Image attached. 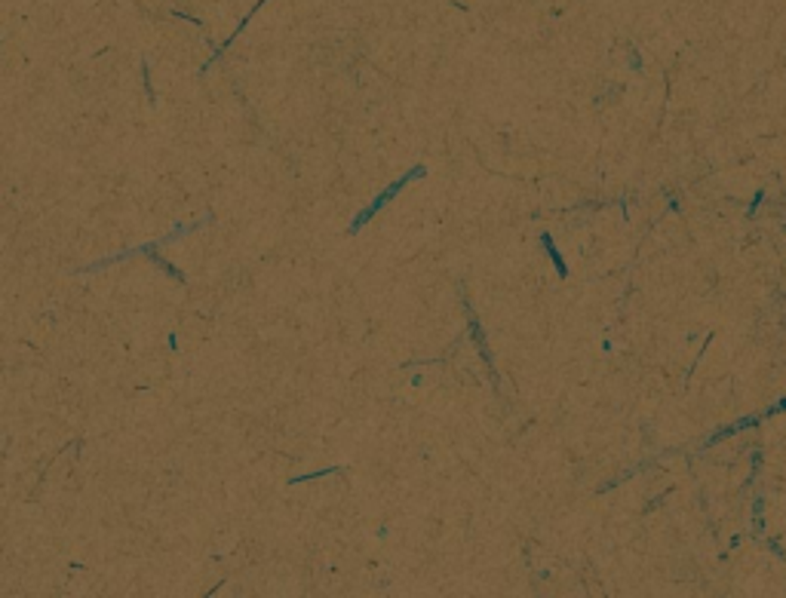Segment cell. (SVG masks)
<instances>
[{
	"mask_svg": "<svg viewBox=\"0 0 786 598\" xmlns=\"http://www.w3.org/2000/svg\"><path fill=\"white\" fill-rule=\"evenodd\" d=\"M544 243H547V252H550V258L557 261V267H559V276H566V274H568V270H566V264H562V258H559V252H557V248L550 246V237H547V234H544Z\"/></svg>",
	"mask_w": 786,
	"mask_h": 598,
	"instance_id": "7a4b0ae2",
	"label": "cell"
},
{
	"mask_svg": "<svg viewBox=\"0 0 786 598\" xmlns=\"http://www.w3.org/2000/svg\"><path fill=\"white\" fill-rule=\"evenodd\" d=\"M424 173H427V169H424V166H415V169H412V173H406V178H399V182H397V184H390V188H388V191H384V193H381V197H379V200H375V203H372V206H369V209H363V212H360V215H357V221H353V230H360V228H363V224H366L369 219H372V215H375V212H379V209H381L384 203H390V200H393V197H397V193H399V191H403V188H406V184H408V182H412V178H421Z\"/></svg>",
	"mask_w": 786,
	"mask_h": 598,
	"instance_id": "6da1fadb",
	"label": "cell"
}]
</instances>
